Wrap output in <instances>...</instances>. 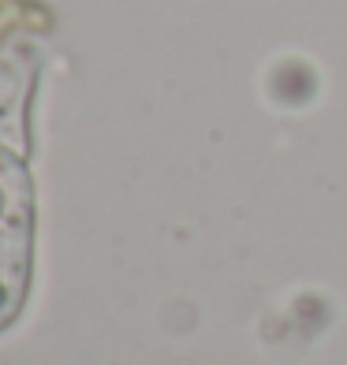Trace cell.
Instances as JSON below:
<instances>
[{
    "label": "cell",
    "mask_w": 347,
    "mask_h": 365,
    "mask_svg": "<svg viewBox=\"0 0 347 365\" xmlns=\"http://www.w3.org/2000/svg\"><path fill=\"white\" fill-rule=\"evenodd\" d=\"M30 276V187L26 172L0 149V328L15 321Z\"/></svg>",
    "instance_id": "1"
}]
</instances>
